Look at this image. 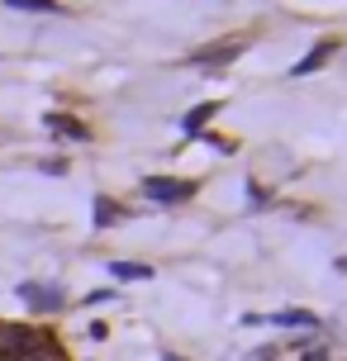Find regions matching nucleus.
Wrapping results in <instances>:
<instances>
[{"instance_id": "nucleus-1", "label": "nucleus", "mask_w": 347, "mask_h": 361, "mask_svg": "<svg viewBox=\"0 0 347 361\" xmlns=\"http://www.w3.org/2000/svg\"><path fill=\"white\" fill-rule=\"evenodd\" d=\"M143 195L157 200V204H181V200L195 195V180H185V176H147Z\"/></svg>"}, {"instance_id": "nucleus-12", "label": "nucleus", "mask_w": 347, "mask_h": 361, "mask_svg": "<svg viewBox=\"0 0 347 361\" xmlns=\"http://www.w3.org/2000/svg\"><path fill=\"white\" fill-rule=\"evenodd\" d=\"M166 361H176V357H166Z\"/></svg>"}, {"instance_id": "nucleus-5", "label": "nucleus", "mask_w": 347, "mask_h": 361, "mask_svg": "<svg viewBox=\"0 0 347 361\" xmlns=\"http://www.w3.org/2000/svg\"><path fill=\"white\" fill-rule=\"evenodd\" d=\"M219 109H224L219 100H205V105H195V109H190V114L181 119V133H185V138H195V133H200V128L209 124V119H214Z\"/></svg>"}, {"instance_id": "nucleus-7", "label": "nucleus", "mask_w": 347, "mask_h": 361, "mask_svg": "<svg viewBox=\"0 0 347 361\" xmlns=\"http://www.w3.org/2000/svg\"><path fill=\"white\" fill-rule=\"evenodd\" d=\"M333 48H338V43H333V38H324V43H319V48H314L310 57H300V62H295V67H291V76H310L314 67H324V62L333 57Z\"/></svg>"}, {"instance_id": "nucleus-8", "label": "nucleus", "mask_w": 347, "mask_h": 361, "mask_svg": "<svg viewBox=\"0 0 347 361\" xmlns=\"http://www.w3.org/2000/svg\"><path fill=\"white\" fill-rule=\"evenodd\" d=\"M114 281H152V267L147 262H110Z\"/></svg>"}, {"instance_id": "nucleus-4", "label": "nucleus", "mask_w": 347, "mask_h": 361, "mask_svg": "<svg viewBox=\"0 0 347 361\" xmlns=\"http://www.w3.org/2000/svg\"><path fill=\"white\" fill-rule=\"evenodd\" d=\"M252 324H276V328H319V319H314L310 309H276V314H267V319H252Z\"/></svg>"}, {"instance_id": "nucleus-2", "label": "nucleus", "mask_w": 347, "mask_h": 361, "mask_svg": "<svg viewBox=\"0 0 347 361\" xmlns=\"http://www.w3.org/2000/svg\"><path fill=\"white\" fill-rule=\"evenodd\" d=\"M19 300H24V305H34L38 314H53V309L67 305V290H62V286H38V281H29V286H19Z\"/></svg>"}, {"instance_id": "nucleus-11", "label": "nucleus", "mask_w": 347, "mask_h": 361, "mask_svg": "<svg viewBox=\"0 0 347 361\" xmlns=\"http://www.w3.org/2000/svg\"><path fill=\"white\" fill-rule=\"evenodd\" d=\"M252 361H276V347H267V352H257Z\"/></svg>"}, {"instance_id": "nucleus-3", "label": "nucleus", "mask_w": 347, "mask_h": 361, "mask_svg": "<svg viewBox=\"0 0 347 361\" xmlns=\"http://www.w3.org/2000/svg\"><path fill=\"white\" fill-rule=\"evenodd\" d=\"M243 48H248V38H224L219 48H200L190 62H200V67H224V62H233Z\"/></svg>"}, {"instance_id": "nucleus-6", "label": "nucleus", "mask_w": 347, "mask_h": 361, "mask_svg": "<svg viewBox=\"0 0 347 361\" xmlns=\"http://www.w3.org/2000/svg\"><path fill=\"white\" fill-rule=\"evenodd\" d=\"M43 124L53 128V133H62V138H72V143H86V138H91V128H86V124H72V114H48Z\"/></svg>"}, {"instance_id": "nucleus-9", "label": "nucleus", "mask_w": 347, "mask_h": 361, "mask_svg": "<svg viewBox=\"0 0 347 361\" xmlns=\"http://www.w3.org/2000/svg\"><path fill=\"white\" fill-rule=\"evenodd\" d=\"M10 10H29V15H67V5L57 0H5Z\"/></svg>"}, {"instance_id": "nucleus-10", "label": "nucleus", "mask_w": 347, "mask_h": 361, "mask_svg": "<svg viewBox=\"0 0 347 361\" xmlns=\"http://www.w3.org/2000/svg\"><path fill=\"white\" fill-rule=\"evenodd\" d=\"M114 219H124V209L114 200H95V228H110Z\"/></svg>"}]
</instances>
